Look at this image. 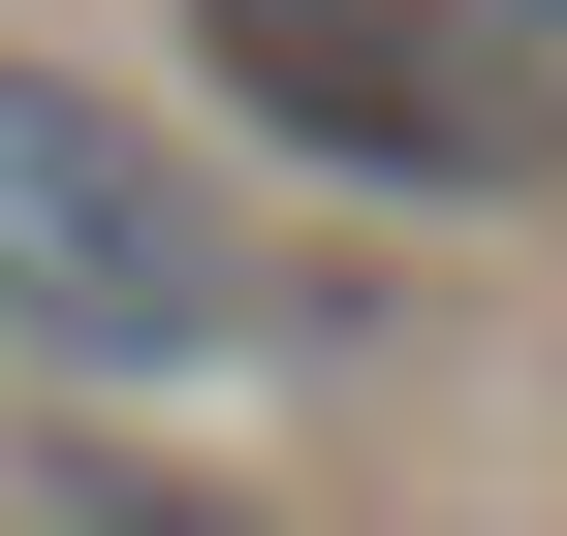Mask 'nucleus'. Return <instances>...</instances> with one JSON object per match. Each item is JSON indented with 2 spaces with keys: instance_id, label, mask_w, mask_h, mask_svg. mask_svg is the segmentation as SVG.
Returning <instances> with one entry per match:
<instances>
[{
  "instance_id": "1",
  "label": "nucleus",
  "mask_w": 567,
  "mask_h": 536,
  "mask_svg": "<svg viewBox=\"0 0 567 536\" xmlns=\"http://www.w3.org/2000/svg\"><path fill=\"white\" fill-rule=\"evenodd\" d=\"M284 316H316V285L252 252V189L189 158L158 95H95V63H32V32H0V379L158 411V379H252Z\"/></svg>"
},
{
  "instance_id": "2",
  "label": "nucleus",
  "mask_w": 567,
  "mask_h": 536,
  "mask_svg": "<svg viewBox=\"0 0 567 536\" xmlns=\"http://www.w3.org/2000/svg\"><path fill=\"white\" fill-rule=\"evenodd\" d=\"M252 158L410 189V221H536L567 189V0H189Z\"/></svg>"
},
{
  "instance_id": "3",
  "label": "nucleus",
  "mask_w": 567,
  "mask_h": 536,
  "mask_svg": "<svg viewBox=\"0 0 567 536\" xmlns=\"http://www.w3.org/2000/svg\"><path fill=\"white\" fill-rule=\"evenodd\" d=\"M32 536H252V505H189V474H126V442H32Z\"/></svg>"
}]
</instances>
